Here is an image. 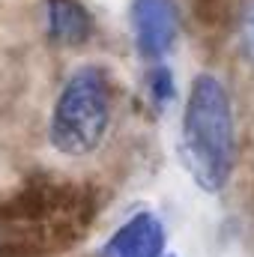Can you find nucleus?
I'll return each instance as SVG.
<instances>
[{
  "mask_svg": "<svg viewBox=\"0 0 254 257\" xmlns=\"http://www.w3.org/2000/svg\"><path fill=\"white\" fill-rule=\"evenodd\" d=\"M180 156L191 180L203 192H221L233 174V162H236L233 105L224 84L209 72L191 81L186 111H183Z\"/></svg>",
  "mask_w": 254,
  "mask_h": 257,
  "instance_id": "f257e3e1",
  "label": "nucleus"
},
{
  "mask_svg": "<svg viewBox=\"0 0 254 257\" xmlns=\"http://www.w3.org/2000/svg\"><path fill=\"white\" fill-rule=\"evenodd\" d=\"M111 126V87L102 66H81L66 78L57 93L48 141L69 159L90 156L108 135Z\"/></svg>",
  "mask_w": 254,
  "mask_h": 257,
  "instance_id": "f03ea898",
  "label": "nucleus"
},
{
  "mask_svg": "<svg viewBox=\"0 0 254 257\" xmlns=\"http://www.w3.org/2000/svg\"><path fill=\"white\" fill-rule=\"evenodd\" d=\"M132 36L144 60L159 63L180 36V6L177 0H132Z\"/></svg>",
  "mask_w": 254,
  "mask_h": 257,
  "instance_id": "7ed1b4c3",
  "label": "nucleus"
},
{
  "mask_svg": "<svg viewBox=\"0 0 254 257\" xmlns=\"http://www.w3.org/2000/svg\"><path fill=\"white\" fill-rule=\"evenodd\" d=\"M165 227L153 212H135L105 242L99 257H162Z\"/></svg>",
  "mask_w": 254,
  "mask_h": 257,
  "instance_id": "20e7f679",
  "label": "nucleus"
},
{
  "mask_svg": "<svg viewBox=\"0 0 254 257\" xmlns=\"http://www.w3.org/2000/svg\"><path fill=\"white\" fill-rule=\"evenodd\" d=\"M45 24L60 45H84L93 33V15L78 0H45Z\"/></svg>",
  "mask_w": 254,
  "mask_h": 257,
  "instance_id": "39448f33",
  "label": "nucleus"
},
{
  "mask_svg": "<svg viewBox=\"0 0 254 257\" xmlns=\"http://www.w3.org/2000/svg\"><path fill=\"white\" fill-rule=\"evenodd\" d=\"M147 90H150V102L156 108H168L177 96V84H174V72L168 66L156 63L153 72L147 75Z\"/></svg>",
  "mask_w": 254,
  "mask_h": 257,
  "instance_id": "423d86ee",
  "label": "nucleus"
},
{
  "mask_svg": "<svg viewBox=\"0 0 254 257\" xmlns=\"http://www.w3.org/2000/svg\"><path fill=\"white\" fill-rule=\"evenodd\" d=\"M191 9L203 27H221L230 15V0H191Z\"/></svg>",
  "mask_w": 254,
  "mask_h": 257,
  "instance_id": "0eeeda50",
  "label": "nucleus"
},
{
  "mask_svg": "<svg viewBox=\"0 0 254 257\" xmlns=\"http://www.w3.org/2000/svg\"><path fill=\"white\" fill-rule=\"evenodd\" d=\"M239 42L248 63H254V0H242L239 6Z\"/></svg>",
  "mask_w": 254,
  "mask_h": 257,
  "instance_id": "6e6552de",
  "label": "nucleus"
}]
</instances>
